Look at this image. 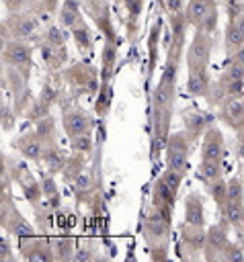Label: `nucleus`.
<instances>
[{
	"label": "nucleus",
	"mask_w": 244,
	"mask_h": 262,
	"mask_svg": "<svg viewBox=\"0 0 244 262\" xmlns=\"http://www.w3.org/2000/svg\"><path fill=\"white\" fill-rule=\"evenodd\" d=\"M242 12H244V10H242Z\"/></svg>",
	"instance_id": "nucleus-48"
},
{
	"label": "nucleus",
	"mask_w": 244,
	"mask_h": 262,
	"mask_svg": "<svg viewBox=\"0 0 244 262\" xmlns=\"http://www.w3.org/2000/svg\"><path fill=\"white\" fill-rule=\"evenodd\" d=\"M219 215L232 225V229H236V233L240 235V239H244V203H240V201H228L226 207L219 211Z\"/></svg>",
	"instance_id": "nucleus-19"
},
{
	"label": "nucleus",
	"mask_w": 244,
	"mask_h": 262,
	"mask_svg": "<svg viewBox=\"0 0 244 262\" xmlns=\"http://www.w3.org/2000/svg\"><path fill=\"white\" fill-rule=\"evenodd\" d=\"M176 74H178V61L166 59L158 84L152 90V139H154V151L166 145V139L170 135V121L174 111V98H176Z\"/></svg>",
	"instance_id": "nucleus-1"
},
{
	"label": "nucleus",
	"mask_w": 244,
	"mask_h": 262,
	"mask_svg": "<svg viewBox=\"0 0 244 262\" xmlns=\"http://www.w3.org/2000/svg\"><path fill=\"white\" fill-rule=\"evenodd\" d=\"M176 190H172L162 178H158L154 182V188H152V205L154 209L158 211H164V213H172L174 205H176Z\"/></svg>",
	"instance_id": "nucleus-16"
},
{
	"label": "nucleus",
	"mask_w": 244,
	"mask_h": 262,
	"mask_svg": "<svg viewBox=\"0 0 244 262\" xmlns=\"http://www.w3.org/2000/svg\"><path fill=\"white\" fill-rule=\"evenodd\" d=\"M70 147H72L74 154H84V156H88V154L92 151V137H90V133L72 137V139H70Z\"/></svg>",
	"instance_id": "nucleus-32"
},
{
	"label": "nucleus",
	"mask_w": 244,
	"mask_h": 262,
	"mask_svg": "<svg viewBox=\"0 0 244 262\" xmlns=\"http://www.w3.org/2000/svg\"><path fill=\"white\" fill-rule=\"evenodd\" d=\"M166 6H168V14H172V12H182V10H180V0H166Z\"/></svg>",
	"instance_id": "nucleus-43"
},
{
	"label": "nucleus",
	"mask_w": 244,
	"mask_h": 262,
	"mask_svg": "<svg viewBox=\"0 0 244 262\" xmlns=\"http://www.w3.org/2000/svg\"><path fill=\"white\" fill-rule=\"evenodd\" d=\"M234 18H236V23H238V27H240V33H242V37H244V12H238Z\"/></svg>",
	"instance_id": "nucleus-44"
},
{
	"label": "nucleus",
	"mask_w": 244,
	"mask_h": 262,
	"mask_svg": "<svg viewBox=\"0 0 244 262\" xmlns=\"http://www.w3.org/2000/svg\"><path fill=\"white\" fill-rule=\"evenodd\" d=\"M45 41L51 43V45H55V47H64L66 35H64V31L59 27H49L47 33H45Z\"/></svg>",
	"instance_id": "nucleus-37"
},
{
	"label": "nucleus",
	"mask_w": 244,
	"mask_h": 262,
	"mask_svg": "<svg viewBox=\"0 0 244 262\" xmlns=\"http://www.w3.org/2000/svg\"><path fill=\"white\" fill-rule=\"evenodd\" d=\"M16 149L21 151V156L29 162H41V156H43V147H45V141L33 131V133H23L16 141H14Z\"/></svg>",
	"instance_id": "nucleus-14"
},
{
	"label": "nucleus",
	"mask_w": 244,
	"mask_h": 262,
	"mask_svg": "<svg viewBox=\"0 0 244 262\" xmlns=\"http://www.w3.org/2000/svg\"><path fill=\"white\" fill-rule=\"evenodd\" d=\"M191 137L187 131H174L168 135L164 145V160L166 168H172L180 174L189 172V151H191Z\"/></svg>",
	"instance_id": "nucleus-4"
},
{
	"label": "nucleus",
	"mask_w": 244,
	"mask_h": 262,
	"mask_svg": "<svg viewBox=\"0 0 244 262\" xmlns=\"http://www.w3.org/2000/svg\"><path fill=\"white\" fill-rule=\"evenodd\" d=\"M72 37H74V41H76V45L80 47L82 53L90 49V45H92V35H90V29H88V25H86L84 20L78 23V25L72 29Z\"/></svg>",
	"instance_id": "nucleus-28"
},
{
	"label": "nucleus",
	"mask_w": 244,
	"mask_h": 262,
	"mask_svg": "<svg viewBox=\"0 0 244 262\" xmlns=\"http://www.w3.org/2000/svg\"><path fill=\"white\" fill-rule=\"evenodd\" d=\"M205 188H207L209 196L213 199L215 207L221 211L226 207V203H228V180H223V178L209 180V182H205Z\"/></svg>",
	"instance_id": "nucleus-23"
},
{
	"label": "nucleus",
	"mask_w": 244,
	"mask_h": 262,
	"mask_svg": "<svg viewBox=\"0 0 244 262\" xmlns=\"http://www.w3.org/2000/svg\"><path fill=\"white\" fill-rule=\"evenodd\" d=\"M219 260H228V262H242L244 260V250H242V246H238V244H228L226 246V250L221 252V256H219Z\"/></svg>",
	"instance_id": "nucleus-35"
},
{
	"label": "nucleus",
	"mask_w": 244,
	"mask_h": 262,
	"mask_svg": "<svg viewBox=\"0 0 244 262\" xmlns=\"http://www.w3.org/2000/svg\"><path fill=\"white\" fill-rule=\"evenodd\" d=\"M62 127L68 135V139L76 137V135H86L92 133V119L86 111L78 108V106H64L62 108Z\"/></svg>",
	"instance_id": "nucleus-8"
},
{
	"label": "nucleus",
	"mask_w": 244,
	"mask_h": 262,
	"mask_svg": "<svg viewBox=\"0 0 244 262\" xmlns=\"http://www.w3.org/2000/svg\"><path fill=\"white\" fill-rule=\"evenodd\" d=\"M59 23H62V27H68V29H74L78 23H82V12H80L78 0H64L62 2Z\"/></svg>",
	"instance_id": "nucleus-22"
},
{
	"label": "nucleus",
	"mask_w": 244,
	"mask_h": 262,
	"mask_svg": "<svg viewBox=\"0 0 244 262\" xmlns=\"http://www.w3.org/2000/svg\"><path fill=\"white\" fill-rule=\"evenodd\" d=\"M2 31H4L2 39L10 31L12 39H23L25 41V39H31L37 33V20L27 12H10L2 23Z\"/></svg>",
	"instance_id": "nucleus-10"
},
{
	"label": "nucleus",
	"mask_w": 244,
	"mask_h": 262,
	"mask_svg": "<svg viewBox=\"0 0 244 262\" xmlns=\"http://www.w3.org/2000/svg\"><path fill=\"white\" fill-rule=\"evenodd\" d=\"M8 258H12V248H10V239L6 235H2L0 239V262H6Z\"/></svg>",
	"instance_id": "nucleus-39"
},
{
	"label": "nucleus",
	"mask_w": 244,
	"mask_h": 262,
	"mask_svg": "<svg viewBox=\"0 0 244 262\" xmlns=\"http://www.w3.org/2000/svg\"><path fill=\"white\" fill-rule=\"evenodd\" d=\"M236 154H238V158L244 162V141H242V139H238V149H236Z\"/></svg>",
	"instance_id": "nucleus-45"
},
{
	"label": "nucleus",
	"mask_w": 244,
	"mask_h": 262,
	"mask_svg": "<svg viewBox=\"0 0 244 262\" xmlns=\"http://www.w3.org/2000/svg\"><path fill=\"white\" fill-rule=\"evenodd\" d=\"M211 49H213V39L211 33H205L201 29H195L191 43L187 45V70H207L209 59H211Z\"/></svg>",
	"instance_id": "nucleus-6"
},
{
	"label": "nucleus",
	"mask_w": 244,
	"mask_h": 262,
	"mask_svg": "<svg viewBox=\"0 0 244 262\" xmlns=\"http://www.w3.org/2000/svg\"><path fill=\"white\" fill-rule=\"evenodd\" d=\"M35 133L47 143V141H53L55 139V121L51 115H45L41 119L35 121Z\"/></svg>",
	"instance_id": "nucleus-26"
},
{
	"label": "nucleus",
	"mask_w": 244,
	"mask_h": 262,
	"mask_svg": "<svg viewBox=\"0 0 244 262\" xmlns=\"http://www.w3.org/2000/svg\"><path fill=\"white\" fill-rule=\"evenodd\" d=\"M242 180H244V170H242Z\"/></svg>",
	"instance_id": "nucleus-47"
},
{
	"label": "nucleus",
	"mask_w": 244,
	"mask_h": 262,
	"mask_svg": "<svg viewBox=\"0 0 244 262\" xmlns=\"http://www.w3.org/2000/svg\"><path fill=\"white\" fill-rule=\"evenodd\" d=\"M123 4H125V8H127L129 16H131V18H135V16H137V14L141 12L144 0H123Z\"/></svg>",
	"instance_id": "nucleus-40"
},
{
	"label": "nucleus",
	"mask_w": 244,
	"mask_h": 262,
	"mask_svg": "<svg viewBox=\"0 0 244 262\" xmlns=\"http://www.w3.org/2000/svg\"><path fill=\"white\" fill-rule=\"evenodd\" d=\"M66 162H68V158L59 149L57 141L55 139L53 141H47L45 147H43V156H41V166L45 168V172H49V174L55 176V174H59L64 170Z\"/></svg>",
	"instance_id": "nucleus-18"
},
{
	"label": "nucleus",
	"mask_w": 244,
	"mask_h": 262,
	"mask_svg": "<svg viewBox=\"0 0 244 262\" xmlns=\"http://www.w3.org/2000/svg\"><path fill=\"white\" fill-rule=\"evenodd\" d=\"M221 76L228 80H244V68L236 66V63H228L226 70L221 72Z\"/></svg>",
	"instance_id": "nucleus-38"
},
{
	"label": "nucleus",
	"mask_w": 244,
	"mask_h": 262,
	"mask_svg": "<svg viewBox=\"0 0 244 262\" xmlns=\"http://www.w3.org/2000/svg\"><path fill=\"white\" fill-rule=\"evenodd\" d=\"M0 121H2V131H12L14 127V111L10 108V104L6 100H2V106H0Z\"/></svg>",
	"instance_id": "nucleus-36"
},
{
	"label": "nucleus",
	"mask_w": 244,
	"mask_h": 262,
	"mask_svg": "<svg viewBox=\"0 0 244 262\" xmlns=\"http://www.w3.org/2000/svg\"><path fill=\"white\" fill-rule=\"evenodd\" d=\"M18 254L27 262H53L55 260L53 246H49L47 239L37 237V233L31 237H21Z\"/></svg>",
	"instance_id": "nucleus-7"
},
{
	"label": "nucleus",
	"mask_w": 244,
	"mask_h": 262,
	"mask_svg": "<svg viewBox=\"0 0 244 262\" xmlns=\"http://www.w3.org/2000/svg\"><path fill=\"white\" fill-rule=\"evenodd\" d=\"M94 254L92 250H86L84 246H76V252H74V260L76 262H84V260H92Z\"/></svg>",
	"instance_id": "nucleus-41"
},
{
	"label": "nucleus",
	"mask_w": 244,
	"mask_h": 262,
	"mask_svg": "<svg viewBox=\"0 0 244 262\" xmlns=\"http://www.w3.org/2000/svg\"><path fill=\"white\" fill-rule=\"evenodd\" d=\"M215 8L217 6L213 0H189L185 6V16L193 29H201Z\"/></svg>",
	"instance_id": "nucleus-13"
},
{
	"label": "nucleus",
	"mask_w": 244,
	"mask_h": 262,
	"mask_svg": "<svg viewBox=\"0 0 244 262\" xmlns=\"http://www.w3.org/2000/svg\"><path fill=\"white\" fill-rule=\"evenodd\" d=\"M84 154H74L68 162H66V166H64V170H62V174L68 178V180H76L82 172H84Z\"/></svg>",
	"instance_id": "nucleus-29"
},
{
	"label": "nucleus",
	"mask_w": 244,
	"mask_h": 262,
	"mask_svg": "<svg viewBox=\"0 0 244 262\" xmlns=\"http://www.w3.org/2000/svg\"><path fill=\"white\" fill-rule=\"evenodd\" d=\"M53 252H55V258H59V260H74L76 246L70 237H59L53 246Z\"/></svg>",
	"instance_id": "nucleus-31"
},
{
	"label": "nucleus",
	"mask_w": 244,
	"mask_h": 262,
	"mask_svg": "<svg viewBox=\"0 0 244 262\" xmlns=\"http://www.w3.org/2000/svg\"><path fill=\"white\" fill-rule=\"evenodd\" d=\"M223 45H226L228 53H232L234 49H238V47L244 45V37H242V33H240V27H238V23H236L234 16H232V18L228 20V25H226V31H223Z\"/></svg>",
	"instance_id": "nucleus-24"
},
{
	"label": "nucleus",
	"mask_w": 244,
	"mask_h": 262,
	"mask_svg": "<svg viewBox=\"0 0 244 262\" xmlns=\"http://www.w3.org/2000/svg\"><path fill=\"white\" fill-rule=\"evenodd\" d=\"M160 31H162V20L158 18L150 31L148 37V47H150V74H154L156 70V51H158V43H160Z\"/></svg>",
	"instance_id": "nucleus-30"
},
{
	"label": "nucleus",
	"mask_w": 244,
	"mask_h": 262,
	"mask_svg": "<svg viewBox=\"0 0 244 262\" xmlns=\"http://www.w3.org/2000/svg\"><path fill=\"white\" fill-rule=\"evenodd\" d=\"M0 221H2V229L18 239L37 233V229L27 221V217H23V213L16 209L10 192H2L0 196Z\"/></svg>",
	"instance_id": "nucleus-3"
},
{
	"label": "nucleus",
	"mask_w": 244,
	"mask_h": 262,
	"mask_svg": "<svg viewBox=\"0 0 244 262\" xmlns=\"http://www.w3.org/2000/svg\"><path fill=\"white\" fill-rule=\"evenodd\" d=\"M230 227L232 225L223 217H219L217 223H213L211 227H207V242H205V250H203V256L207 260H219L221 252L230 244V239H228Z\"/></svg>",
	"instance_id": "nucleus-9"
},
{
	"label": "nucleus",
	"mask_w": 244,
	"mask_h": 262,
	"mask_svg": "<svg viewBox=\"0 0 244 262\" xmlns=\"http://www.w3.org/2000/svg\"><path fill=\"white\" fill-rule=\"evenodd\" d=\"M2 63L6 68H12L14 72H18L27 80L29 72H31V66H33V49H31V45L27 41H23V39L4 41Z\"/></svg>",
	"instance_id": "nucleus-5"
},
{
	"label": "nucleus",
	"mask_w": 244,
	"mask_h": 262,
	"mask_svg": "<svg viewBox=\"0 0 244 262\" xmlns=\"http://www.w3.org/2000/svg\"><path fill=\"white\" fill-rule=\"evenodd\" d=\"M219 121L232 129H240L244 125V98H228L221 104V113H219Z\"/></svg>",
	"instance_id": "nucleus-15"
},
{
	"label": "nucleus",
	"mask_w": 244,
	"mask_h": 262,
	"mask_svg": "<svg viewBox=\"0 0 244 262\" xmlns=\"http://www.w3.org/2000/svg\"><path fill=\"white\" fill-rule=\"evenodd\" d=\"M160 178L172 188V190H180V184H182V180H185V174H180V172H176V170H172V168H164L162 170V174H160Z\"/></svg>",
	"instance_id": "nucleus-34"
},
{
	"label": "nucleus",
	"mask_w": 244,
	"mask_h": 262,
	"mask_svg": "<svg viewBox=\"0 0 244 262\" xmlns=\"http://www.w3.org/2000/svg\"><path fill=\"white\" fill-rule=\"evenodd\" d=\"M41 188H43V199L55 209L59 205V186H57L53 174H49V172L41 174Z\"/></svg>",
	"instance_id": "nucleus-25"
},
{
	"label": "nucleus",
	"mask_w": 244,
	"mask_h": 262,
	"mask_svg": "<svg viewBox=\"0 0 244 262\" xmlns=\"http://www.w3.org/2000/svg\"><path fill=\"white\" fill-rule=\"evenodd\" d=\"M144 237L148 242L150 256L154 260L168 258V237H170V213L154 209L152 215L146 219Z\"/></svg>",
	"instance_id": "nucleus-2"
},
{
	"label": "nucleus",
	"mask_w": 244,
	"mask_h": 262,
	"mask_svg": "<svg viewBox=\"0 0 244 262\" xmlns=\"http://www.w3.org/2000/svg\"><path fill=\"white\" fill-rule=\"evenodd\" d=\"M209 90H211V82H209V72L207 70L189 72V76H187V92L191 96H207Z\"/></svg>",
	"instance_id": "nucleus-21"
},
{
	"label": "nucleus",
	"mask_w": 244,
	"mask_h": 262,
	"mask_svg": "<svg viewBox=\"0 0 244 262\" xmlns=\"http://www.w3.org/2000/svg\"><path fill=\"white\" fill-rule=\"evenodd\" d=\"M207 242V229L203 225H191L185 223L180 225V248L189 250V258H197L203 254Z\"/></svg>",
	"instance_id": "nucleus-12"
},
{
	"label": "nucleus",
	"mask_w": 244,
	"mask_h": 262,
	"mask_svg": "<svg viewBox=\"0 0 244 262\" xmlns=\"http://www.w3.org/2000/svg\"><path fill=\"white\" fill-rule=\"evenodd\" d=\"M185 223H191V225H207L205 221V205H203V199L197 190H189V194L185 196V217H182Z\"/></svg>",
	"instance_id": "nucleus-17"
},
{
	"label": "nucleus",
	"mask_w": 244,
	"mask_h": 262,
	"mask_svg": "<svg viewBox=\"0 0 244 262\" xmlns=\"http://www.w3.org/2000/svg\"><path fill=\"white\" fill-rule=\"evenodd\" d=\"M197 172H199V178L203 180V184L209 182V180L221 178V174H223V170H221V162H213V160H201Z\"/></svg>",
	"instance_id": "nucleus-27"
},
{
	"label": "nucleus",
	"mask_w": 244,
	"mask_h": 262,
	"mask_svg": "<svg viewBox=\"0 0 244 262\" xmlns=\"http://www.w3.org/2000/svg\"><path fill=\"white\" fill-rule=\"evenodd\" d=\"M228 201L244 203V180L242 176H234L228 180Z\"/></svg>",
	"instance_id": "nucleus-33"
},
{
	"label": "nucleus",
	"mask_w": 244,
	"mask_h": 262,
	"mask_svg": "<svg viewBox=\"0 0 244 262\" xmlns=\"http://www.w3.org/2000/svg\"><path fill=\"white\" fill-rule=\"evenodd\" d=\"M238 139H242V141H244V125L238 129Z\"/></svg>",
	"instance_id": "nucleus-46"
},
{
	"label": "nucleus",
	"mask_w": 244,
	"mask_h": 262,
	"mask_svg": "<svg viewBox=\"0 0 244 262\" xmlns=\"http://www.w3.org/2000/svg\"><path fill=\"white\" fill-rule=\"evenodd\" d=\"M226 158V139L223 131L213 123L205 129L201 137V160H213V162H223Z\"/></svg>",
	"instance_id": "nucleus-11"
},
{
	"label": "nucleus",
	"mask_w": 244,
	"mask_h": 262,
	"mask_svg": "<svg viewBox=\"0 0 244 262\" xmlns=\"http://www.w3.org/2000/svg\"><path fill=\"white\" fill-rule=\"evenodd\" d=\"M228 61L244 68V45H242V47H238V49H234L232 53H228Z\"/></svg>",
	"instance_id": "nucleus-42"
},
{
	"label": "nucleus",
	"mask_w": 244,
	"mask_h": 262,
	"mask_svg": "<svg viewBox=\"0 0 244 262\" xmlns=\"http://www.w3.org/2000/svg\"><path fill=\"white\" fill-rule=\"evenodd\" d=\"M182 121H185V131L189 133L191 139H195L199 133L203 135L205 129H207L209 125H213V117H211L209 113H201V111L187 113V115L182 117Z\"/></svg>",
	"instance_id": "nucleus-20"
}]
</instances>
